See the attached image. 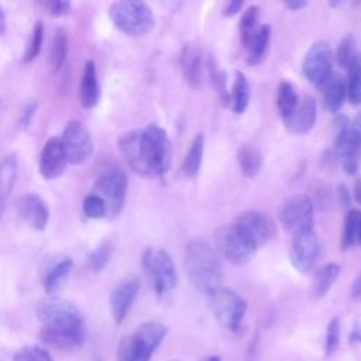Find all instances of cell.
<instances>
[{"mask_svg": "<svg viewBox=\"0 0 361 361\" xmlns=\"http://www.w3.org/2000/svg\"><path fill=\"white\" fill-rule=\"evenodd\" d=\"M166 334V327L158 322H145L117 345V361H149Z\"/></svg>", "mask_w": 361, "mask_h": 361, "instance_id": "cell-3", "label": "cell"}, {"mask_svg": "<svg viewBox=\"0 0 361 361\" xmlns=\"http://www.w3.org/2000/svg\"><path fill=\"white\" fill-rule=\"evenodd\" d=\"M340 344V320L334 317L329 322L326 330V344H324V354L326 357H331Z\"/></svg>", "mask_w": 361, "mask_h": 361, "instance_id": "cell-42", "label": "cell"}, {"mask_svg": "<svg viewBox=\"0 0 361 361\" xmlns=\"http://www.w3.org/2000/svg\"><path fill=\"white\" fill-rule=\"evenodd\" d=\"M113 254V244L110 240H103L99 245L87 255L86 265L90 272H100L109 264Z\"/></svg>", "mask_w": 361, "mask_h": 361, "instance_id": "cell-34", "label": "cell"}, {"mask_svg": "<svg viewBox=\"0 0 361 361\" xmlns=\"http://www.w3.org/2000/svg\"><path fill=\"white\" fill-rule=\"evenodd\" d=\"M41 6L44 10H47L48 14L52 17H62L69 13L71 10V3L69 1H58V0H51V1H42Z\"/></svg>", "mask_w": 361, "mask_h": 361, "instance_id": "cell-44", "label": "cell"}, {"mask_svg": "<svg viewBox=\"0 0 361 361\" xmlns=\"http://www.w3.org/2000/svg\"><path fill=\"white\" fill-rule=\"evenodd\" d=\"M216 320L230 331H238L247 312L245 299L227 286H219L207 295Z\"/></svg>", "mask_w": 361, "mask_h": 361, "instance_id": "cell-7", "label": "cell"}, {"mask_svg": "<svg viewBox=\"0 0 361 361\" xmlns=\"http://www.w3.org/2000/svg\"><path fill=\"white\" fill-rule=\"evenodd\" d=\"M228 106L231 107L233 113L235 114H243L250 103L251 97V90H250V83L245 78V75L240 71L235 72L234 80L231 85V90L228 92Z\"/></svg>", "mask_w": 361, "mask_h": 361, "instance_id": "cell-26", "label": "cell"}, {"mask_svg": "<svg viewBox=\"0 0 361 361\" xmlns=\"http://www.w3.org/2000/svg\"><path fill=\"white\" fill-rule=\"evenodd\" d=\"M44 344L59 350L78 347L86 340L85 322L78 307L59 296L44 298L37 306Z\"/></svg>", "mask_w": 361, "mask_h": 361, "instance_id": "cell-1", "label": "cell"}, {"mask_svg": "<svg viewBox=\"0 0 361 361\" xmlns=\"http://www.w3.org/2000/svg\"><path fill=\"white\" fill-rule=\"evenodd\" d=\"M6 200H7V197L3 196V193L0 192V219H1L3 212H4V207H6Z\"/></svg>", "mask_w": 361, "mask_h": 361, "instance_id": "cell-54", "label": "cell"}, {"mask_svg": "<svg viewBox=\"0 0 361 361\" xmlns=\"http://www.w3.org/2000/svg\"><path fill=\"white\" fill-rule=\"evenodd\" d=\"M269 41H271V25L259 24L258 30L255 31L254 37L251 38L250 44L245 48L248 51L247 62L250 65H258L264 61L268 51Z\"/></svg>", "mask_w": 361, "mask_h": 361, "instance_id": "cell-27", "label": "cell"}, {"mask_svg": "<svg viewBox=\"0 0 361 361\" xmlns=\"http://www.w3.org/2000/svg\"><path fill=\"white\" fill-rule=\"evenodd\" d=\"M298 102L299 96L295 86L288 80H282L276 90V107L282 120L292 114V111L298 106Z\"/></svg>", "mask_w": 361, "mask_h": 361, "instance_id": "cell-31", "label": "cell"}, {"mask_svg": "<svg viewBox=\"0 0 361 361\" xmlns=\"http://www.w3.org/2000/svg\"><path fill=\"white\" fill-rule=\"evenodd\" d=\"M355 42H354V38L351 35H345L338 47H337V51H336V59H337V63L341 66V68H348V65L351 63V61L355 58L357 52H355V48H354Z\"/></svg>", "mask_w": 361, "mask_h": 361, "instance_id": "cell-41", "label": "cell"}, {"mask_svg": "<svg viewBox=\"0 0 361 361\" xmlns=\"http://www.w3.org/2000/svg\"><path fill=\"white\" fill-rule=\"evenodd\" d=\"M109 17L114 27L126 35L140 37L149 32L155 18L151 7L144 1L121 0L109 7Z\"/></svg>", "mask_w": 361, "mask_h": 361, "instance_id": "cell-5", "label": "cell"}, {"mask_svg": "<svg viewBox=\"0 0 361 361\" xmlns=\"http://www.w3.org/2000/svg\"><path fill=\"white\" fill-rule=\"evenodd\" d=\"M145 131H147L151 145H152L158 175L162 176L164 173L168 172V169L171 168V162H172V145H171L169 137H168L166 131L162 127H159L158 124L147 126Z\"/></svg>", "mask_w": 361, "mask_h": 361, "instance_id": "cell-22", "label": "cell"}, {"mask_svg": "<svg viewBox=\"0 0 361 361\" xmlns=\"http://www.w3.org/2000/svg\"><path fill=\"white\" fill-rule=\"evenodd\" d=\"M203 149H204V135L203 133H197L190 147L183 158V162L180 165V172L185 178H195L200 169L202 158H203Z\"/></svg>", "mask_w": 361, "mask_h": 361, "instance_id": "cell-28", "label": "cell"}, {"mask_svg": "<svg viewBox=\"0 0 361 361\" xmlns=\"http://www.w3.org/2000/svg\"><path fill=\"white\" fill-rule=\"evenodd\" d=\"M354 197L361 204V178H357L354 183Z\"/></svg>", "mask_w": 361, "mask_h": 361, "instance_id": "cell-52", "label": "cell"}, {"mask_svg": "<svg viewBox=\"0 0 361 361\" xmlns=\"http://www.w3.org/2000/svg\"><path fill=\"white\" fill-rule=\"evenodd\" d=\"M317 117V104L313 96L303 94L299 97L298 106L292 111V114L283 118L285 127L293 134H306L309 133Z\"/></svg>", "mask_w": 361, "mask_h": 361, "instance_id": "cell-19", "label": "cell"}, {"mask_svg": "<svg viewBox=\"0 0 361 361\" xmlns=\"http://www.w3.org/2000/svg\"><path fill=\"white\" fill-rule=\"evenodd\" d=\"M313 202L307 195H295L282 203L278 219L290 235L303 234L313 230Z\"/></svg>", "mask_w": 361, "mask_h": 361, "instance_id": "cell-11", "label": "cell"}, {"mask_svg": "<svg viewBox=\"0 0 361 361\" xmlns=\"http://www.w3.org/2000/svg\"><path fill=\"white\" fill-rule=\"evenodd\" d=\"M169 361H179V360H169Z\"/></svg>", "mask_w": 361, "mask_h": 361, "instance_id": "cell-57", "label": "cell"}, {"mask_svg": "<svg viewBox=\"0 0 361 361\" xmlns=\"http://www.w3.org/2000/svg\"><path fill=\"white\" fill-rule=\"evenodd\" d=\"M351 299L361 300V274L355 278V281L351 286Z\"/></svg>", "mask_w": 361, "mask_h": 361, "instance_id": "cell-48", "label": "cell"}, {"mask_svg": "<svg viewBox=\"0 0 361 361\" xmlns=\"http://www.w3.org/2000/svg\"><path fill=\"white\" fill-rule=\"evenodd\" d=\"M118 149L128 166L140 176H159L152 145L145 128L131 130L121 134L118 138Z\"/></svg>", "mask_w": 361, "mask_h": 361, "instance_id": "cell-4", "label": "cell"}, {"mask_svg": "<svg viewBox=\"0 0 361 361\" xmlns=\"http://www.w3.org/2000/svg\"><path fill=\"white\" fill-rule=\"evenodd\" d=\"M358 241L361 244V221H360V230H358Z\"/></svg>", "mask_w": 361, "mask_h": 361, "instance_id": "cell-56", "label": "cell"}, {"mask_svg": "<svg viewBox=\"0 0 361 361\" xmlns=\"http://www.w3.org/2000/svg\"><path fill=\"white\" fill-rule=\"evenodd\" d=\"M179 63H180V71L185 82L190 87L197 89L202 85L203 69H204L203 52L200 47L190 42L185 44L179 55Z\"/></svg>", "mask_w": 361, "mask_h": 361, "instance_id": "cell-21", "label": "cell"}, {"mask_svg": "<svg viewBox=\"0 0 361 361\" xmlns=\"http://www.w3.org/2000/svg\"><path fill=\"white\" fill-rule=\"evenodd\" d=\"M42 41H44V24L41 21H37L31 31V37L28 39V44L23 56L24 63H28L38 56L42 48Z\"/></svg>", "mask_w": 361, "mask_h": 361, "instance_id": "cell-38", "label": "cell"}, {"mask_svg": "<svg viewBox=\"0 0 361 361\" xmlns=\"http://www.w3.org/2000/svg\"><path fill=\"white\" fill-rule=\"evenodd\" d=\"M207 68H209V76H210V80H212V85L219 96V100L223 106H227L228 104V89H227V78H226V73L219 69L216 61L213 56L209 58L207 61Z\"/></svg>", "mask_w": 361, "mask_h": 361, "instance_id": "cell-37", "label": "cell"}, {"mask_svg": "<svg viewBox=\"0 0 361 361\" xmlns=\"http://www.w3.org/2000/svg\"><path fill=\"white\" fill-rule=\"evenodd\" d=\"M234 224L238 226L257 247L268 244L276 234L274 219L261 210H245L240 213Z\"/></svg>", "mask_w": 361, "mask_h": 361, "instance_id": "cell-14", "label": "cell"}, {"mask_svg": "<svg viewBox=\"0 0 361 361\" xmlns=\"http://www.w3.org/2000/svg\"><path fill=\"white\" fill-rule=\"evenodd\" d=\"M68 164L82 165L93 154V140L86 126L79 120L69 121L59 138Z\"/></svg>", "mask_w": 361, "mask_h": 361, "instance_id": "cell-12", "label": "cell"}, {"mask_svg": "<svg viewBox=\"0 0 361 361\" xmlns=\"http://www.w3.org/2000/svg\"><path fill=\"white\" fill-rule=\"evenodd\" d=\"M351 128L358 134V137L361 138V110L357 113V116L354 117V120L351 121Z\"/></svg>", "mask_w": 361, "mask_h": 361, "instance_id": "cell-50", "label": "cell"}, {"mask_svg": "<svg viewBox=\"0 0 361 361\" xmlns=\"http://www.w3.org/2000/svg\"><path fill=\"white\" fill-rule=\"evenodd\" d=\"M312 190H313V196H314V203L320 209H326L331 202V189H330V186L326 185L322 180H317L312 186ZM314 203H313V206H314Z\"/></svg>", "mask_w": 361, "mask_h": 361, "instance_id": "cell-43", "label": "cell"}, {"mask_svg": "<svg viewBox=\"0 0 361 361\" xmlns=\"http://www.w3.org/2000/svg\"><path fill=\"white\" fill-rule=\"evenodd\" d=\"M83 214L89 219H102L107 216V207L103 199L94 192L87 193L82 202Z\"/></svg>", "mask_w": 361, "mask_h": 361, "instance_id": "cell-39", "label": "cell"}, {"mask_svg": "<svg viewBox=\"0 0 361 361\" xmlns=\"http://www.w3.org/2000/svg\"><path fill=\"white\" fill-rule=\"evenodd\" d=\"M79 100L85 109H93L100 100V86L97 80L96 65L92 59H87L83 68L79 85Z\"/></svg>", "mask_w": 361, "mask_h": 361, "instance_id": "cell-23", "label": "cell"}, {"mask_svg": "<svg viewBox=\"0 0 361 361\" xmlns=\"http://www.w3.org/2000/svg\"><path fill=\"white\" fill-rule=\"evenodd\" d=\"M13 361H54V358L41 345H25L14 354Z\"/></svg>", "mask_w": 361, "mask_h": 361, "instance_id": "cell-40", "label": "cell"}, {"mask_svg": "<svg viewBox=\"0 0 361 361\" xmlns=\"http://www.w3.org/2000/svg\"><path fill=\"white\" fill-rule=\"evenodd\" d=\"M322 87L323 107L330 113H337L347 99V86L343 78L331 76Z\"/></svg>", "mask_w": 361, "mask_h": 361, "instance_id": "cell-24", "label": "cell"}, {"mask_svg": "<svg viewBox=\"0 0 361 361\" xmlns=\"http://www.w3.org/2000/svg\"><path fill=\"white\" fill-rule=\"evenodd\" d=\"M306 1L303 0H289L285 3V6L289 8V10H300L303 7H306Z\"/></svg>", "mask_w": 361, "mask_h": 361, "instance_id": "cell-49", "label": "cell"}, {"mask_svg": "<svg viewBox=\"0 0 361 361\" xmlns=\"http://www.w3.org/2000/svg\"><path fill=\"white\" fill-rule=\"evenodd\" d=\"M302 71L314 86H323L333 76V51L326 41H316L306 51Z\"/></svg>", "mask_w": 361, "mask_h": 361, "instance_id": "cell-13", "label": "cell"}, {"mask_svg": "<svg viewBox=\"0 0 361 361\" xmlns=\"http://www.w3.org/2000/svg\"><path fill=\"white\" fill-rule=\"evenodd\" d=\"M258 17H259V7L252 4L245 8V11L240 18V38L244 48H247V45L250 44L251 38L254 37L255 31L259 27Z\"/></svg>", "mask_w": 361, "mask_h": 361, "instance_id": "cell-33", "label": "cell"}, {"mask_svg": "<svg viewBox=\"0 0 361 361\" xmlns=\"http://www.w3.org/2000/svg\"><path fill=\"white\" fill-rule=\"evenodd\" d=\"M338 275H340V267L336 262H329L320 267L313 275V281L310 286L312 298L322 299L333 286Z\"/></svg>", "mask_w": 361, "mask_h": 361, "instance_id": "cell-25", "label": "cell"}, {"mask_svg": "<svg viewBox=\"0 0 361 361\" xmlns=\"http://www.w3.org/2000/svg\"><path fill=\"white\" fill-rule=\"evenodd\" d=\"M351 343H361V326H357L350 334Z\"/></svg>", "mask_w": 361, "mask_h": 361, "instance_id": "cell-51", "label": "cell"}, {"mask_svg": "<svg viewBox=\"0 0 361 361\" xmlns=\"http://www.w3.org/2000/svg\"><path fill=\"white\" fill-rule=\"evenodd\" d=\"M66 165L68 161L59 138H48L41 149L38 161V169L41 176L45 179H56L65 172Z\"/></svg>", "mask_w": 361, "mask_h": 361, "instance_id": "cell-18", "label": "cell"}, {"mask_svg": "<svg viewBox=\"0 0 361 361\" xmlns=\"http://www.w3.org/2000/svg\"><path fill=\"white\" fill-rule=\"evenodd\" d=\"M347 97L351 104L361 103V55L357 54L355 58L347 68Z\"/></svg>", "mask_w": 361, "mask_h": 361, "instance_id": "cell-32", "label": "cell"}, {"mask_svg": "<svg viewBox=\"0 0 361 361\" xmlns=\"http://www.w3.org/2000/svg\"><path fill=\"white\" fill-rule=\"evenodd\" d=\"M336 196H337V200L338 203L343 206V207H350L351 206V193L348 192V188L344 185V183H338L336 186Z\"/></svg>", "mask_w": 361, "mask_h": 361, "instance_id": "cell-45", "label": "cell"}, {"mask_svg": "<svg viewBox=\"0 0 361 361\" xmlns=\"http://www.w3.org/2000/svg\"><path fill=\"white\" fill-rule=\"evenodd\" d=\"M360 221H361V212L358 209L348 210L344 220L343 234H341V250L351 248L358 240Z\"/></svg>", "mask_w": 361, "mask_h": 361, "instance_id": "cell-35", "label": "cell"}, {"mask_svg": "<svg viewBox=\"0 0 361 361\" xmlns=\"http://www.w3.org/2000/svg\"><path fill=\"white\" fill-rule=\"evenodd\" d=\"M320 254L317 234L312 230L303 234L292 235L289 247V259L293 268L302 274L313 271Z\"/></svg>", "mask_w": 361, "mask_h": 361, "instance_id": "cell-15", "label": "cell"}, {"mask_svg": "<svg viewBox=\"0 0 361 361\" xmlns=\"http://www.w3.org/2000/svg\"><path fill=\"white\" fill-rule=\"evenodd\" d=\"M17 169H18V164H17V158L16 155H7L1 164H0V192L8 197L16 178H17Z\"/></svg>", "mask_w": 361, "mask_h": 361, "instance_id": "cell-36", "label": "cell"}, {"mask_svg": "<svg viewBox=\"0 0 361 361\" xmlns=\"http://www.w3.org/2000/svg\"><path fill=\"white\" fill-rule=\"evenodd\" d=\"M4 30H6V16L0 7V35L4 32Z\"/></svg>", "mask_w": 361, "mask_h": 361, "instance_id": "cell-53", "label": "cell"}, {"mask_svg": "<svg viewBox=\"0 0 361 361\" xmlns=\"http://www.w3.org/2000/svg\"><path fill=\"white\" fill-rule=\"evenodd\" d=\"M214 250L234 265H244L252 259L257 245L235 224L221 226L214 231Z\"/></svg>", "mask_w": 361, "mask_h": 361, "instance_id": "cell-6", "label": "cell"}, {"mask_svg": "<svg viewBox=\"0 0 361 361\" xmlns=\"http://www.w3.org/2000/svg\"><path fill=\"white\" fill-rule=\"evenodd\" d=\"M127 186V175L118 166H107L99 173L93 192L106 203L109 217H117L121 213L126 202Z\"/></svg>", "mask_w": 361, "mask_h": 361, "instance_id": "cell-9", "label": "cell"}, {"mask_svg": "<svg viewBox=\"0 0 361 361\" xmlns=\"http://www.w3.org/2000/svg\"><path fill=\"white\" fill-rule=\"evenodd\" d=\"M17 213L24 223L37 231L45 230L49 220V209L37 193L21 195L17 200Z\"/></svg>", "mask_w": 361, "mask_h": 361, "instance_id": "cell-17", "label": "cell"}, {"mask_svg": "<svg viewBox=\"0 0 361 361\" xmlns=\"http://www.w3.org/2000/svg\"><path fill=\"white\" fill-rule=\"evenodd\" d=\"M140 289V279L137 276H127L120 281L111 290L109 298L110 313L117 324H121L126 319L137 293Z\"/></svg>", "mask_w": 361, "mask_h": 361, "instance_id": "cell-16", "label": "cell"}, {"mask_svg": "<svg viewBox=\"0 0 361 361\" xmlns=\"http://www.w3.org/2000/svg\"><path fill=\"white\" fill-rule=\"evenodd\" d=\"M68 56V34L62 27H58L54 32L49 47V65L54 71H59Z\"/></svg>", "mask_w": 361, "mask_h": 361, "instance_id": "cell-30", "label": "cell"}, {"mask_svg": "<svg viewBox=\"0 0 361 361\" xmlns=\"http://www.w3.org/2000/svg\"><path fill=\"white\" fill-rule=\"evenodd\" d=\"M183 268L192 286L204 295L221 286L223 267L220 257L204 240L195 238L188 243L183 255Z\"/></svg>", "mask_w": 361, "mask_h": 361, "instance_id": "cell-2", "label": "cell"}, {"mask_svg": "<svg viewBox=\"0 0 361 361\" xmlns=\"http://www.w3.org/2000/svg\"><path fill=\"white\" fill-rule=\"evenodd\" d=\"M197 361H221V358L219 355H206V357H202Z\"/></svg>", "mask_w": 361, "mask_h": 361, "instance_id": "cell-55", "label": "cell"}, {"mask_svg": "<svg viewBox=\"0 0 361 361\" xmlns=\"http://www.w3.org/2000/svg\"><path fill=\"white\" fill-rule=\"evenodd\" d=\"M334 128V157L348 175H355L361 166V138L351 128V121L347 116H337Z\"/></svg>", "mask_w": 361, "mask_h": 361, "instance_id": "cell-8", "label": "cell"}, {"mask_svg": "<svg viewBox=\"0 0 361 361\" xmlns=\"http://www.w3.org/2000/svg\"><path fill=\"white\" fill-rule=\"evenodd\" d=\"M141 264L158 295H164L176 286L178 274L171 255L165 250L147 248L142 254Z\"/></svg>", "mask_w": 361, "mask_h": 361, "instance_id": "cell-10", "label": "cell"}, {"mask_svg": "<svg viewBox=\"0 0 361 361\" xmlns=\"http://www.w3.org/2000/svg\"><path fill=\"white\" fill-rule=\"evenodd\" d=\"M72 259L68 257H54L44 261V268L41 271V282L45 292L52 296L56 293L65 281L68 279L72 269Z\"/></svg>", "mask_w": 361, "mask_h": 361, "instance_id": "cell-20", "label": "cell"}, {"mask_svg": "<svg viewBox=\"0 0 361 361\" xmlns=\"http://www.w3.org/2000/svg\"><path fill=\"white\" fill-rule=\"evenodd\" d=\"M35 110H37V104H35V103H28V104L24 107V110H23V113H21V118H20V124H21L23 127L30 126L31 120H32L34 116H35Z\"/></svg>", "mask_w": 361, "mask_h": 361, "instance_id": "cell-46", "label": "cell"}, {"mask_svg": "<svg viewBox=\"0 0 361 361\" xmlns=\"http://www.w3.org/2000/svg\"><path fill=\"white\" fill-rule=\"evenodd\" d=\"M237 161L241 169V173L245 178H254L262 166V155L261 152L248 144H244L238 148L237 152Z\"/></svg>", "mask_w": 361, "mask_h": 361, "instance_id": "cell-29", "label": "cell"}, {"mask_svg": "<svg viewBox=\"0 0 361 361\" xmlns=\"http://www.w3.org/2000/svg\"><path fill=\"white\" fill-rule=\"evenodd\" d=\"M243 6H244L243 0H231V1H228V3L226 4V7L223 8V16H224V17H231V16L237 14V13L241 10Z\"/></svg>", "mask_w": 361, "mask_h": 361, "instance_id": "cell-47", "label": "cell"}]
</instances>
